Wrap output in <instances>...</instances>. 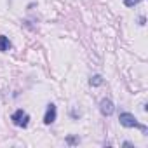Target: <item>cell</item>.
<instances>
[{
    "instance_id": "6da1fadb",
    "label": "cell",
    "mask_w": 148,
    "mask_h": 148,
    "mask_svg": "<svg viewBox=\"0 0 148 148\" xmlns=\"http://www.w3.org/2000/svg\"><path fill=\"white\" fill-rule=\"evenodd\" d=\"M119 120H120V125H124V127H136V129H141L143 132H146V125L139 124L138 119L129 112H122L119 115Z\"/></svg>"
},
{
    "instance_id": "7a4b0ae2",
    "label": "cell",
    "mask_w": 148,
    "mask_h": 148,
    "mask_svg": "<svg viewBox=\"0 0 148 148\" xmlns=\"http://www.w3.org/2000/svg\"><path fill=\"white\" fill-rule=\"evenodd\" d=\"M11 120H12V124L14 125H18V127H26L28 125V122H30V115L25 112V110H16L14 113H12V117H11Z\"/></svg>"
},
{
    "instance_id": "3957f363",
    "label": "cell",
    "mask_w": 148,
    "mask_h": 148,
    "mask_svg": "<svg viewBox=\"0 0 148 148\" xmlns=\"http://www.w3.org/2000/svg\"><path fill=\"white\" fill-rule=\"evenodd\" d=\"M56 115H58V110H56V105H47V110H45V115H44V124L45 125H51L54 120H56Z\"/></svg>"
},
{
    "instance_id": "277c9868",
    "label": "cell",
    "mask_w": 148,
    "mask_h": 148,
    "mask_svg": "<svg viewBox=\"0 0 148 148\" xmlns=\"http://www.w3.org/2000/svg\"><path fill=\"white\" fill-rule=\"evenodd\" d=\"M99 110H101V113H103V115L110 117V115L113 113V110H115V106H113V101H112V99H108V98L101 99V103H99Z\"/></svg>"
},
{
    "instance_id": "5b68a950",
    "label": "cell",
    "mask_w": 148,
    "mask_h": 148,
    "mask_svg": "<svg viewBox=\"0 0 148 148\" xmlns=\"http://www.w3.org/2000/svg\"><path fill=\"white\" fill-rule=\"evenodd\" d=\"M9 49H11V42H9V38H7L5 35H0V51L5 52V51H9Z\"/></svg>"
},
{
    "instance_id": "8992f818",
    "label": "cell",
    "mask_w": 148,
    "mask_h": 148,
    "mask_svg": "<svg viewBox=\"0 0 148 148\" xmlns=\"http://www.w3.org/2000/svg\"><path fill=\"white\" fill-rule=\"evenodd\" d=\"M91 86H101L103 84V77L101 75H94V77H91Z\"/></svg>"
},
{
    "instance_id": "52a82bcc",
    "label": "cell",
    "mask_w": 148,
    "mask_h": 148,
    "mask_svg": "<svg viewBox=\"0 0 148 148\" xmlns=\"http://www.w3.org/2000/svg\"><path fill=\"white\" fill-rule=\"evenodd\" d=\"M139 2H141V0H124L125 7H134V5H138Z\"/></svg>"
}]
</instances>
